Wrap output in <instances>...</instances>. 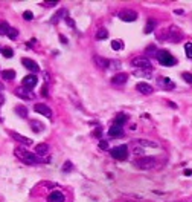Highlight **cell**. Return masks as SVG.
Listing matches in <instances>:
<instances>
[{
  "mask_svg": "<svg viewBox=\"0 0 192 202\" xmlns=\"http://www.w3.org/2000/svg\"><path fill=\"white\" fill-rule=\"evenodd\" d=\"M157 60H159V63H160L162 66H172V64L177 63L175 58L169 54L168 51H159L157 52Z\"/></svg>",
  "mask_w": 192,
  "mask_h": 202,
  "instance_id": "3957f363",
  "label": "cell"
},
{
  "mask_svg": "<svg viewBox=\"0 0 192 202\" xmlns=\"http://www.w3.org/2000/svg\"><path fill=\"white\" fill-rule=\"evenodd\" d=\"M0 51H2V49H0Z\"/></svg>",
  "mask_w": 192,
  "mask_h": 202,
  "instance_id": "7bdbcfd3",
  "label": "cell"
},
{
  "mask_svg": "<svg viewBox=\"0 0 192 202\" xmlns=\"http://www.w3.org/2000/svg\"><path fill=\"white\" fill-rule=\"evenodd\" d=\"M131 64L136 66V68H139V69H146V71H151V69H153L151 61H150L148 58H145V57H136V58H133Z\"/></svg>",
  "mask_w": 192,
  "mask_h": 202,
  "instance_id": "5b68a950",
  "label": "cell"
},
{
  "mask_svg": "<svg viewBox=\"0 0 192 202\" xmlns=\"http://www.w3.org/2000/svg\"><path fill=\"white\" fill-rule=\"evenodd\" d=\"M2 78H3V80H14V78H16V71H12V69L3 71V72H2Z\"/></svg>",
  "mask_w": 192,
  "mask_h": 202,
  "instance_id": "ffe728a7",
  "label": "cell"
},
{
  "mask_svg": "<svg viewBox=\"0 0 192 202\" xmlns=\"http://www.w3.org/2000/svg\"><path fill=\"white\" fill-rule=\"evenodd\" d=\"M47 152H49V146H47V144H44V143L37 144V147H35V153H37V155H40V156L46 155Z\"/></svg>",
  "mask_w": 192,
  "mask_h": 202,
  "instance_id": "ac0fdd59",
  "label": "cell"
},
{
  "mask_svg": "<svg viewBox=\"0 0 192 202\" xmlns=\"http://www.w3.org/2000/svg\"><path fill=\"white\" fill-rule=\"evenodd\" d=\"M31 127L34 129V132H37V133H40V132H43V130H44V126H43L41 123L35 121V120H31Z\"/></svg>",
  "mask_w": 192,
  "mask_h": 202,
  "instance_id": "44dd1931",
  "label": "cell"
},
{
  "mask_svg": "<svg viewBox=\"0 0 192 202\" xmlns=\"http://www.w3.org/2000/svg\"><path fill=\"white\" fill-rule=\"evenodd\" d=\"M6 35L9 37L11 40H16V38L18 37V29H16V28H9V31H8Z\"/></svg>",
  "mask_w": 192,
  "mask_h": 202,
  "instance_id": "4316f807",
  "label": "cell"
},
{
  "mask_svg": "<svg viewBox=\"0 0 192 202\" xmlns=\"http://www.w3.org/2000/svg\"><path fill=\"white\" fill-rule=\"evenodd\" d=\"M110 155H111L114 159H118V161H123V159H127V156H128V147L127 146L114 147V148L110 150Z\"/></svg>",
  "mask_w": 192,
  "mask_h": 202,
  "instance_id": "277c9868",
  "label": "cell"
},
{
  "mask_svg": "<svg viewBox=\"0 0 192 202\" xmlns=\"http://www.w3.org/2000/svg\"><path fill=\"white\" fill-rule=\"evenodd\" d=\"M134 153H136V155H142V153H143L142 147H139V146H136V147H134Z\"/></svg>",
  "mask_w": 192,
  "mask_h": 202,
  "instance_id": "d590c367",
  "label": "cell"
},
{
  "mask_svg": "<svg viewBox=\"0 0 192 202\" xmlns=\"http://www.w3.org/2000/svg\"><path fill=\"white\" fill-rule=\"evenodd\" d=\"M63 170H64V171H70V170H72V164H70V162H66V164L63 165Z\"/></svg>",
  "mask_w": 192,
  "mask_h": 202,
  "instance_id": "e575fe53",
  "label": "cell"
},
{
  "mask_svg": "<svg viewBox=\"0 0 192 202\" xmlns=\"http://www.w3.org/2000/svg\"><path fill=\"white\" fill-rule=\"evenodd\" d=\"M9 25L6 23V21H0V35H6L8 34V31H9Z\"/></svg>",
  "mask_w": 192,
  "mask_h": 202,
  "instance_id": "cb8c5ba5",
  "label": "cell"
},
{
  "mask_svg": "<svg viewBox=\"0 0 192 202\" xmlns=\"http://www.w3.org/2000/svg\"><path fill=\"white\" fill-rule=\"evenodd\" d=\"M2 54H3V57H6V58H11L14 55V51L11 48H5V49H2Z\"/></svg>",
  "mask_w": 192,
  "mask_h": 202,
  "instance_id": "f546056e",
  "label": "cell"
},
{
  "mask_svg": "<svg viewBox=\"0 0 192 202\" xmlns=\"http://www.w3.org/2000/svg\"><path fill=\"white\" fill-rule=\"evenodd\" d=\"M2 89H3V84H2V83H0V91H2Z\"/></svg>",
  "mask_w": 192,
  "mask_h": 202,
  "instance_id": "b9f144b4",
  "label": "cell"
},
{
  "mask_svg": "<svg viewBox=\"0 0 192 202\" xmlns=\"http://www.w3.org/2000/svg\"><path fill=\"white\" fill-rule=\"evenodd\" d=\"M66 21H67V23H69V26H72V28H73V26H75V25H73V21H72V18H66Z\"/></svg>",
  "mask_w": 192,
  "mask_h": 202,
  "instance_id": "f35d334b",
  "label": "cell"
},
{
  "mask_svg": "<svg viewBox=\"0 0 192 202\" xmlns=\"http://www.w3.org/2000/svg\"><path fill=\"white\" fill-rule=\"evenodd\" d=\"M14 155L17 156L20 161H23L25 164H37V162H40V158H38V156L32 155L31 152H28V150H25V148H21V147H17V148L14 150Z\"/></svg>",
  "mask_w": 192,
  "mask_h": 202,
  "instance_id": "6da1fadb",
  "label": "cell"
},
{
  "mask_svg": "<svg viewBox=\"0 0 192 202\" xmlns=\"http://www.w3.org/2000/svg\"><path fill=\"white\" fill-rule=\"evenodd\" d=\"M11 136L18 141V143H21V144H26V146H29V144H34V141L31 139V138H26V136H23V135H20L17 132H11Z\"/></svg>",
  "mask_w": 192,
  "mask_h": 202,
  "instance_id": "7c38bea8",
  "label": "cell"
},
{
  "mask_svg": "<svg viewBox=\"0 0 192 202\" xmlns=\"http://www.w3.org/2000/svg\"><path fill=\"white\" fill-rule=\"evenodd\" d=\"M95 63L101 68V69H107L108 66H110V61L107 60V58H102V57H99V55H95Z\"/></svg>",
  "mask_w": 192,
  "mask_h": 202,
  "instance_id": "e0dca14e",
  "label": "cell"
},
{
  "mask_svg": "<svg viewBox=\"0 0 192 202\" xmlns=\"http://www.w3.org/2000/svg\"><path fill=\"white\" fill-rule=\"evenodd\" d=\"M101 135H102V132H101V127L96 129V130H95V136H101Z\"/></svg>",
  "mask_w": 192,
  "mask_h": 202,
  "instance_id": "8d00e7d4",
  "label": "cell"
},
{
  "mask_svg": "<svg viewBox=\"0 0 192 202\" xmlns=\"http://www.w3.org/2000/svg\"><path fill=\"white\" fill-rule=\"evenodd\" d=\"M99 147H101L102 150H108V143H107V141H99Z\"/></svg>",
  "mask_w": 192,
  "mask_h": 202,
  "instance_id": "836d02e7",
  "label": "cell"
},
{
  "mask_svg": "<svg viewBox=\"0 0 192 202\" xmlns=\"http://www.w3.org/2000/svg\"><path fill=\"white\" fill-rule=\"evenodd\" d=\"M127 80H128V75L121 72V73H116V75L111 78V83H113V84H125Z\"/></svg>",
  "mask_w": 192,
  "mask_h": 202,
  "instance_id": "9a60e30c",
  "label": "cell"
},
{
  "mask_svg": "<svg viewBox=\"0 0 192 202\" xmlns=\"http://www.w3.org/2000/svg\"><path fill=\"white\" fill-rule=\"evenodd\" d=\"M119 18H121L122 21L130 23V21H134V20L137 18V12L133 11V9H123V11L119 12Z\"/></svg>",
  "mask_w": 192,
  "mask_h": 202,
  "instance_id": "8992f818",
  "label": "cell"
},
{
  "mask_svg": "<svg viewBox=\"0 0 192 202\" xmlns=\"http://www.w3.org/2000/svg\"><path fill=\"white\" fill-rule=\"evenodd\" d=\"M122 46H123V43L121 40H113V41H111V48H113L114 51H121Z\"/></svg>",
  "mask_w": 192,
  "mask_h": 202,
  "instance_id": "83f0119b",
  "label": "cell"
},
{
  "mask_svg": "<svg viewBox=\"0 0 192 202\" xmlns=\"http://www.w3.org/2000/svg\"><path fill=\"white\" fill-rule=\"evenodd\" d=\"M16 112H17L21 118H26V116H28V109H26L25 106H17V107H16Z\"/></svg>",
  "mask_w": 192,
  "mask_h": 202,
  "instance_id": "d4e9b609",
  "label": "cell"
},
{
  "mask_svg": "<svg viewBox=\"0 0 192 202\" xmlns=\"http://www.w3.org/2000/svg\"><path fill=\"white\" fill-rule=\"evenodd\" d=\"M185 51H186L188 58H192V43H186L185 45Z\"/></svg>",
  "mask_w": 192,
  "mask_h": 202,
  "instance_id": "4dcf8cb0",
  "label": "cell"
},
{
  "mask_svg": "<svg viewBox=\"0 0 192 202\" xmlns=\"http://www.w3.org/2000/svg\"><path fill=\"white\" fill-rule=\"evenodd\" d=\"M159 81H163V84H162V86H163V87H166V89H172V87H174V83H172L169 78H160Z\"/></svg>",
  "mask_w": 192,
  "mask_h": 202,
  "instance_id": "484cf974",
  "label": "cell"
},
{
  "mask_svg": "<svg viewBox=\"0 0 192 202\" xmlns=\"http://www.w3.org/2000/svg\"><path fill=\"white\" fill-rule=\"evenodd\" d=\"M134 146H140V147H153V148H157V143L154 141H148V139H136L134 141Z\"/></svg>",
  "mask_w": 192,
  "mask_h": 202,
  "instance_id": "2e32d148",
  "label": "cell"
},
{
  "mask_svg": "<svg viewBox=\"0 0 192 202\" xmlns=\"http://www.w3.org/2000/svg\"><path fill=\"white\" fill-rule=\"evenodd\" d=\"M41 95H43V96H47V89H46V87L41 89Z\"/></svg>",
  "mask_w": 192,
  "mask_h": 202,
  "instance_id": "74e56055",
  "label": "cell"
},
{
  "mask_svg": "<svg viewBox=\"0 0 192 202\" xmlns=\"http://www.w3.org/2000/svg\"><path fill=\"white\" fill-rule=\"evenodd\" d=\"M156 164L157 162H156V159L153 156H142V158L134 161V165L139 167L140 170H151V168L156 167Z\"/></svg>",
  "mask_w": 192,
  "mask_h": 202,
  "instance_id": "7a4b0ae2",
  "label": "cell"
},
{
  "mask_svg": "<svg viewBox=\"0 0 192 202\" xmlns=\"http://www.w3.org/2000/svg\"><path fill=\"white\" fill-rule=\"evenodd\" d=\"M47 202H64V195L58 190L52 191L49 196H47Z\"/></svg>",
  "mask_w": 192,
  "mask_h": 202,
  "instance_id": "4fadbf2b",
  "label": "cell"
},
{
  "mask_svg": "<svg viewBox=\"0 0 192 202\" xmlns=\"http://www.w3.org/2000/svg\"><path fill=\"white\" fill-rule=\"evenodd\" d=\"M108 37V32H107V29H99L98 32H96V38L98 40H104Z\"/></svg>",
  "mask_w": 192,
  "mask_h": 202,
  "instance_id": "f1b7e54d",
  "label": "cell"
},
{
  "mask_svg": "<svg viewBox=\"0 0 192 202\" xmlns=\"http://www.w3.org/2000/svg\"><path fill=\"white\" fill-rule=\"evenodd\" d=\"M23 18H25V20H32V18H34V14H32L31 11H25V12H23Z\"/></svg>",
  "mask_w": 192,
  "mask_h": 202,
  "instance_id": "d6a6232c",
  "label": "cell"
},
{
  "mask_svg": "<svg viewBox=\"0 0 192 202\" xmlns=\"http://www.w3.org/2000/svg\"><path fill=\"white\" fill-rule=\"evenodd\" d=\"M127 120H128V116H127V115H123V113L118 115V116L114 118V126L122 127V124H125V123H127Z\"/></svg>",
  "mask_w": 192,
  "mask_h": 202,
  "instance_id": "d6986e66",
  "label": "cell"
},
{
  "mask_svg": "<svg viewBox=\"0 0 192 202\" xmlns=\"http://www.w3.org/2000/svg\"><path fill=\"white\" fill-rule=\"evenodd\" d=\"M37 77H35L34 73L32 75H26L23 80H21V83H23V87H26L28 91H32L35 86H37Z\"/></svg>",
  "mask_w": 192,
  "mask_h": 202,
  "instance_id": "52a82bcc",
  "label": "cell"
},
{
  "mask_svg": "<svg viewBox=\"0 0 192 202\" xmlns=\"http://www.w3.org/2000/svg\"><path fill=\"white\" fill-rule=\"evenodd\" d=\"M66 12H67V11H66L64 8H63V9H60V11H58V12H56V14L51 18V21H52V23H58V20H60L61 17H64V16H66Z\"/></svg>",
  "mask_w": 192,
  "mask_h": 202,
  "instance_id": "7402d4cb",
  "label": "cell"
},
{
  "mask_svg": "<svg viewBox=\"0 0 192 202\" xmlns=\"http://www.w3.org/2000/svg\"><path fill=\"white\" fill-rule=\"evenodd\" d=\"M108 135H110L111 138H121V136H123V130H122V127L113 124L111 127L108 129Z\"/></svg>",
  "mask_w": 192,
  "mask_h": 202,
  "instance_id": "5bb4252c",
  "label": "cell"
},
{
  "mask_svg": "<svg viewBox=\"0 0 192 202\" xmlns=\"http://www.w3.org/2000/svg\"><path fill=\"white\" fill-rule=\"evenodd\" d=\"M181 77H183V80L186 81V83H189V84H192V73H181Z\"/></svg>",
  "mask_w": 192,
  "mask_h": 202,
  "instance_id": "1f68e13d",
  "label": "cell"
},
{
  "mask_svg": "<svg viewBox=\"0 0 192 202\" xmlns=\"http://www.w3.org/2000/svg\"><path fill=\"white\" fill-rule=\"evenodd\" d=\"M21 63H23V66H25L26 69H29V71H32V72H38V71H40V66L35 63L34 60H31V58H23Z\"/></svg>",
  "mask_w": 192,
  "mask_h": 202,
  "instance_id": "30bf717a",
  "label": "cell"
},
{
  "mask_svg": "<svg viewBox=\"0 0 192 202\" xmlns=\"http://www.w3.org/2000/svg\"><path fill=\"white\" fill-rule=\"evenodd\" d=\"M154 28H156V20H154V18H150L148 23H146V26H145V34H150Z\"/></svg>",
  "mask_w": 192,
  "mask_h": 202,
  "instance_id": "603a6c76",
  "label": "cell"
},
{
  "mask_svg": "<svg viewBox=\"0 0 192 202\" xmlns=\"http://www.w3.org/2000/svg\"><path fill=\"white\" fill-rule=\"evenodd\" d=\"M3 103H5V96H3V95H2V93H0V106H2V104H3Z\"/></svg>",
  "mask_w": 192,
  "mask_h": 202,
  "instance_id": "ab89813d",
  "label": "cell"
},
{
  "mask_svg": "<svg viewBox=\"0 0 192 202\" xmlns=\"http://www.w3.org/2000/svg\"><path fill=\"white\" fill-rule=\"evenodd\" d=\"M16 95L18 98H21V100H32L34 98V93L31 91H28L26 87H23V86H20V87L16 89Z\"/></svg>",
  "mask_w": 192,
  "mask_h": 202,
  "instance_id": "9c48e42d",
  "label": "cell"
},
{
  "mask_svg": "<svg viewBox=\"0 0 192 202\" xmlns=\"http://www.w3.org/2000/svg\"><path fill=\"white\" fill-rule=\"evenodd\" d=\"M136 89H137L140 93H143V95H150V93L154 92V87H153L151 84H148V83H137Z\"/></svg>",
  "mask_w": 192,
  "mask_h": 202,
  "instance_id": "8fae6325",
  "label": "cell"
},
{
  "mask_svg": "<svg viewBox=\"0 0 192 202\" xmlns=\"http://www.w3.org/2000/svg\"><path fill=\"white\" fill-rule=\"evenodd\" d=\"M34 110L37 113H41L43 116H46V118H51L52 116V110L49 106H46V104H41V103H38V104H35L34 106Z\"/></svg>",
  "mask_w": 192,
  "mask_h": 202,
  "instance_id": "ba28073f",
  "label": "cell"
},
{
  "mask_svg": "<svg viewBox=\"0 0 192 202\" xmlns=\"http://www.w3.org/2000/svg\"><path fill=\"white\" fill-rule=\"evenodd\" d=\"M185 175H186V176H191V175H192V170H185Z\"/></svg>",
  "mask_w": 192,
  "mask_h": 202,
  "instance_id": "60d3db41",
  "label": "cell"
}]
</instances>
